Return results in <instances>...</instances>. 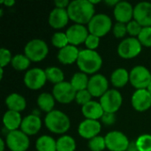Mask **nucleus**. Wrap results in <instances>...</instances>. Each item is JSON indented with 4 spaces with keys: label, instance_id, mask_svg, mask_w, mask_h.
Segmentation results:
<instances>
[{
    "label": "nucleus",
    "instance_id": "obj_25",
    "mask_svg": "<svg viewBox=\"0 0 151 151\" xmlns=\"http://www.w3.org/2000/svg\"><path fill=\"white\" fill-rule=\"evenodd\" d=\"M129 80H130L129 72L124 67H119L115 69L111 73L110 77L111 83L116 88H124L129 82Z\"/></svg>",
    "mask_w": 151,
    "mask_h": 151
},
{
    "label": "nucleus",
    "instance_id": "obj_4",
    "mask_svg": "<svg viewBox=\"0 0 151 151\" xmlns=\"http://www.w3.org/2000/svg\"><path fill=\"white\" fill-rule=\"evenodd\" d=\"M87 27L89 34L101 38L105 36L111 30H112L113 23L109 15L105 13H96Z\"/></svg>",
    "mask_w": 151,
    "mask_h": 151
},
{
    "label": "nucleus",
    "instance_id": "obj_21",
    "mask_svg": "<svg viewBox=\"0 0 151 151\" xmlns=\"http://www.w3.org/2000/svg\"><path fill=\"white\" fill-rule=\"evenodd\" d=\"M80 50H79L78 47L68 44L65 48L58 50L57 54V58L61 64L65 65H73L77 62Z\"/></svg>",
    "mask_w": 151,
    "mask_h": 151
},
{
    "label": "nucleus",
    "instance_id": "obj_39",
    "mask_svg": "<svg viewBox=\"0 0 151 151\" xmlns=\"http://www.w3.org/2000/svg\"><path fill=\"white\" fill-rule=\"evenodd\" d=\"M127 34L129 35V36L137 38L142 29V27L136 20L133 19L127 24Z\"/></svg>",
    "mask_w": 151,
    "mask_h": 151
},
{
    "label": "nucleus",
    "instance_id": "obj_2",
    "mask_svg": "<svg viewBox=\"0 0 151 151\" xmlns=\"http://www.w3.org/2000/svg\"><path fill=\"white\" fill-rule=\"evenodd\" d=\"M76 64L81 72L94 75L102 68L103 58L96 50L83 49L80 50Z\"/></svg>",
    "mask_w": 151,
    "mask_h": 151
},
{
    "label": "nucleus",
    "instance_id": "obj_9",
    "mask_svg": "<svg viewBox=\"0 0 151 151\" xmlns=\"http://www.w3.org/2000/svg\"><path fill=\"white\" fill-rule=\"evenodd\" d=\"M7 149L10 151H27L30 146L29 136L20 129L8 132L5 137Z\"/></svg>",
    "mask_w": 151,
    "mask_h": 151
},
{
    "label": "nucleus",
    "instance_id": "obj_24",
    "mask_svg": "<svg viewBox=\"0 0 151 151\" xmlns=\"http://www.w3.org/2000/svg\"><path fill=\"white\" fill-rule=\"evenodd\" d=\"M4 104L9 111H13L17 112L23 111L27 107L26 98L19 93H11L9 94L5 100Z\"/></svg>",
    "mask_w": 151,
    "mask_h": 151
},
{
    "label": "nucleus",
    "instance_id": "obj_3",
    "mask_svg": "<svg viewBox=\"0 0 151 151\" xmlns=\"http://www.w3.org/2000/svg\"><path fill=\"white\" fill-rule=\"evenodd\" d=\"M45 127L51 133L65 134L71 127V119L67 114L60 110H53L47 113L43 120Z\"/></svg>",
    "mask_w": 151,
    "mask_h": 151
},
{
    "label": "nucleus",
    "instance_id": "obj_28",
    "mask_svg": "<svg viewBox=\"0 0 151 151\" xmlns=\"http://www.w3.org/2000/svg\"><path fill=\"white\" fill-rule=\"evenodd\" d=\"M88 81H89V77L88 76V74L82 73V72H77L75 73L72 78H71V84L73 87V88L78 92L81 90H84L88 88Z\"/></svg>",
    "mask_w": 151,
    "mask_h": 151
},
{
    "label": "nucleus",
    "instance_id": "obj_20",
    "mask_svg": "<svg viewBox=\"0 0 151 151\" xmlns=\"http://www.w3.org/2000/svg\"><path fill=\"white\" fill-rule=\"evenodd\" d=\"M42 126V121L40 116L35 114H29L23 118L20 126V130L27 136H33L39 133Z\"/></svg>",
    "mask_w": 151,
    "mask_h": 151
},
{
    "label": "nucleus",
    "instance_id": "obj_26",
    "mask_svg": "<svg viewBox=\"0 0 151 151\" xmlns=\"http://www.w3.org/2000/svg\"><path fill=\"white\" fill-rule=\"evenodd\" d=\"M36 103L39 109L43 112H46V114L55 110L54 106L56 104V99L53 96L52 93L51 94L49 92L41 93L36 99Z\"/></svg>",
    "mask_w": 151,
    "mask_h": 151
},
{
    "label": "nucleus",
    "instance_id": "obj_37",
    "mask_svg": "<svg viewBox=\"0 0 151 151\" xmlns=\"http://www.w3.org/2000/svg\"><path fill=\"white\" fill-rule=\"evenodd\" d=\"M13 56L10 50L6 48L0 49V67L4 68L8 65H11Z\"/></svg>",
    "mask_w": 151,
    "mask_h": 151
},
{
    "label": "nucleus",
    "instance_id": "obj_42",
    "mask_svg": "<svg viewBox=\"0 0 151 151\" xmlns=\"http://www.w3.org/2000/svg\"><path fill=\"white\" fill-rule=\"evenodd\" d=\"M70 3H71V1H69V0H55L54 1V5L57 8L67 9Z\"/></svg>",
    "mask_w": 151,
    "mask_h": 151
},
{
    "label": "nucleus",
    "instance_id": "obj_6",
    "mask_svg": "<svg viewBox=\"0 0 151 151\" xmlns=\"http://www.w3.org/2000/svg\"><path fill=\"white\" fill-rule=\"evenodd\" d=\"M142 50V45L136 37H126L118 45L117 53L123 59H133Z\"/></svg>",
    "mask_w": 151,
    "mask_h": 151
},
{
    "label": "nucleus",
    "instance_id": "obj_30",
    "mask_svg": "<svg viewBox=\"0 0 151 151\" xmlns=\"http://www.w3.org/2000/svg\"><path fill=\"white\" fill-rule=\"evenodd\" d=\"M31 61L30 59L25 55V54H16L13 56L12 62H11V65L12 67L19 72L21 71H27L28 67L30 66Z\"/></svg>",
    "mask_w": 151,
    "mask_h": 151
},
{
    "label": "nucleus",
    "instance_id": "obj_34",
    "mask_svg": "<svg viewBox=\"0 0 151 151\" xmlns=\"http://www.w3.org/2000/svg\"><path fill=\"white\" fill-rule=\"evenodd\" d=\"M139 151H151V134H143L135 140Z\"/></svg>",
    "mask_w": 151,
    "mask_h": 151
},
{
    "label": "nucleus",
    "instance_id": "obj_36",
    "mask_svg": "<svg viewBox=\"0 0 151 151\" xmlns=\"http://www.w3.org/2000/svg\"><path fill=\"white\" fill-rule=\"evenodd\" d=\"M92 96L89 93V91L88 89H84V90H81L78 91L76 93V96H75V102L80 104L81 106L85 105L86 104L89 103L90 101H92Z\"/></svg>",
    "mask_w": 151,
    "mask_h": 151
},
{
    "label": "nucleus",
    "instance_id": "obj_17",
    "mask_svg": "<svg viewBox=\"0 0 151 151\" xmlns=\"http://www.w3.org/2000/svg\"><path fill=\"white\" fill-rule=\"evenodd\" d=\"M133 108L139 112L148 111L151 107V95L148 89H136L131 97Z\"/></svg>",
    "mask_w": 151,
    "mask_h": 151
},
{
    "label": "nucleus",
    "instance_id": "obj_11",
    "mask_svg": "<svg viewBox=\"0 0 151 151\" xmlns=\"http://www.w3.org/2000/svg\"><path fill=\"white\" fill-rule=\"evenodd\" d=\"M76 93L77 91L73 88L70 81H62L52 88V95L56 101L63 104H68L75 101Z\"/></svg>",
    "mask_w": 151,
    "mask_h": 151
},
{
    "label": "nucleus",
    "instance_id": "obj_12",
    "mask_svg": "<svg viewBox=\"0 0 151 151\" xmlns=\"http://www.w3.org/2000/svg\"><path fill=\"white\" fill-rule=\"evenodd\" d=\"M104 138L106 149L109 151H127L130 141L124 133L113 130L107 133Z\"/></svg>",
    "mask_w": 151,
    "mask_h": 151
},
{
    "label": "nucleus",
    "instance_id": "obj_22",
    "mask_svg": "<svg viewBox=\"0 0 151 151\" xmlns=\"http://www.w3.org/2000/svg\"><path fill=\"white\" fill-rule=\"evenodd\" d=\"M81 113L87 119L100 120L104 113V111L99 101L92 100L81 106Z\"/></svg>",
    "mask_w": 151,
    "mask_h": 151
},
{
    "label": "nucleus",
    "instance_id": "obj_7",
    "mask_svg": "<svg viewBox=\"0 0 151 151\" xmlns=\"http://www.w3.org/2000/svg\"><path fill=\"white\" fill-rule=\"evenodd\" d=\"M130 84L136 89H147L151 82V72L144 65H135L129 71Z\"/></svg>",
    "mask_w": 151,
    "mask_h": 151
},
{
    "label": "nucleus",
    "instance_id": "obj_19",
    "mask_svg": "<svg viewBox=\"0 0 151 151\" xmlns=\"http://www.w3.org/2000/svg\"><path fill=\"white\" fill-rule=\"evenodd\" d=\"M70 18L68 15L67 9H61L54 7L48 17L49 25L54 29H61L64 28L69 22Z\"/></svg>",
    "mask_w": 151,
    "mask_h": 151
},
{
    "label": "nucleus",
    "instance_id": "obj_10",
    "mask_svg": "<svg viewBox=\"0 0 151 151\" xmlns=\"http://www.w3.org/2000/svg\"><path fill=\"white\" fill-rule=\"evenodd\" d=\"M99 102L104 112L116 113L122 106L123 96L118 89L111 88L99 98Z\"/></svg>",
    "mask_w": 151,
    "mask_h": 151
},
{
    "label": "nucleus",
    "instance_id": "obj_45",
    "mask_svg": "<svg viewBox=\"0 0 151 151\" xmlns=\"http://www.w3.org/2000/svg\"><path fill=\"white\" fill-rule=\"evenodd\" d=\"M127 151H139L138 150V148H137V145H136L135 141L130 142V144H129V147L127 149Z\"/></svg>",
    "mask_w": 151,
    "mask_h": 151
},
{
    "label": "nucleus",
    "instance_id": "obj_16",
    "mask_svg": "<svg viewBox=\"0 0 151 151\" xmlns=\"http://www.w3.org/2000/svg\"><path fill=\"white\" fill-rule=\"evenodd\" d=\"M134 19L142 27H151V3L142 1L137 3L134 8Z\"/></svg>",
    "mask_w": 151,
    "mask_h": 151
},
{
    "label": "nucleus",
    "instance_id": "obj_31",
    "mask_svg": "<svg viewBox=\"0 0 151 151\" xmlns=\"http://www.w3.org/2000/svg\"><path fill=\"white\" fill-rule=\"evenodd\" d=\"M45 73L48 81L56 85L65 81V73L61 68L58 66H49L45 69Z\"/></svg>",
    "mask_w": 151,
    "mask_h": 151
},
{
    "label": "nucleus",
    "instance_id": "obj_40",
    "mask_svg": "<svg viewBox=\"0 0 151 151\" xmlns=\"http://www.w3.org/2000/svg\"><path fill=\"white\" fill-rule=\"evenodd\" d=\"M84 44L86 46V49L92 50H96V49L99 47V44H100V38L94 35L89 34L88 38L86 39Z\"/></svg>",
    "mask_w": 151,
    "mask_h": 151
},
{
    "label": "nucleus",
    "instance_id": "obj_49",
    "mask_svg": "<svg viewBox=\"0 0 151 151\" xmlns=\"http://www.w3.org/2000/svg\"><path fill=\"white\" fill-rule=\"evenodd\" d=\"M147 89H148V91L150 93V95H151V82L150 83V85H149V87L147 88Z\"/></svg>",
    "mask_w": 151,
    "mask_h": 151
},
{
    "label": "nucleus",
    "instance_id": "obj_46",
    "mask_svg": "<svg viewBox=\"0 0 151 151\" xmlns=\"http://www.w3.org/2000/svg\"><path fill=\"white\" fill-rule=\"evenodd\" d=\"M0 145H1L0 151H4V150H5V147L7 148V146H6V142H5V140H4L3 138H1V139H0Z\"/></svg>",
    "mask_w": 151,
    "mask_h": 151
},
{
    "label": "nucleus",
    "instance_id": "obj_33",
    "mask_svg": "<svg viewBox=\"0 0 151 151\" xmlns=\"http://www.w3.org/2000/svg\"><path fill=\"white\" fill-rule=\"evenodd\" d=\"M88 147L90 151H104L106 150L105 138L104 136L97 135L88 141Z\"/></svg>",
    "mask_w": 151,
    "mask_h": 151
},
{
    "label": "nucleus",
    "instance_id": "obj_47",
    "mask_svg": "<svg viewBox=\"0 0 151 151\" xmlns=\"http://www.w3.org/2000/svg\"><path fill=\"white\" fill-rule=\"evenodd\" d=\"M89 1L91 2V4H92L93 5H96V4H100V3H101L100 0H89Z\"/></svg>",
    "mask_w": 151,
    "mask_h": 151
},
{
    "label": "nucleus",
    "instance_id": "obj_23",
    "mask_svg": "<svg viewBox=\"0 0 151 151\" xmlns=\"http://www.w3.org/2000/svg\"><path fill=\"white\" fill-rule=\"evenodd\" d=\"M23 118L20 112L7 110L3 115V125L9 132L20 129Z\"/></svg>",
    "mask_w": 151,
    "mask_h": 151
},
{
    "label": "nucleus",
    "instance_id": "obj_44",
    "mask_svg": "<svg viewBox=\"0 0 151 151\" xmlns=\"http://www.w3.org/2000/svg\"><path fill=\"white\" fill-rule=\"evenodd\" d=\"M0 4H4L7 7H12V6H13L15 4V1L14 0H1Z\"/></svg>",
    "mask_w": 151,
    "mask_h": 151
},
{
    "label": "nucleus",
    "instance_id": "obj_29",
    "mask_svg": "<svg viewBox=\"0 0 151 151\" xmlns=\"http://www.w3.org/2000/svg\"><path fill=\"white\" fill-rule=\"evenodd\" d=\"M76 141L68 134H63L57 140V151H75Z\"/></svg>",
    "mask_w": 151,
    "mask_h": 151
},
{
    "label": "nucleus",
    "instance_id": "obj_41",
    "mask_svg": "<svg viewBox=\"0 0 151 151\" xmlns=\"http://www.w3.org/2000/svg\"><path fill=\"white\" fill-rule=\"evenodd\" d=\"M116 114L115 113H109V112H104L103 117L100 119V122L105 126H112L116 122Z\"/></svg>",
    "mask_w": 151,
    "mask_h": 151
},
{
    "label": "nucleus",
    "instance_id": "obj_32",
    "mask_svg": "<svg viewBox=\"0 0 151 151\" xmlns=\"http://www.w3.org/2000/svg\"><path fill=\"white\" fill-rule=\"evenodd\" d=\"M50 42H51V44L54 47L58 48V50L63 49L69 44V41H68L65 32H61V31L55 32L51 36Z\"/></svg>",
    "mask_w": 151,
    "mask_h": 151
},
{
    "label": "nucleus",
    "instance_id": "obj_48",
    "mask_svg": "<svg viewBox=\"0 0 151 151\" xmlns=\"http://www.w3.org/2000/svg\"><path fill=\"white\" fill-rule=\"evenodd\" d=\"M4 78V68L0 67V79L2 80Z\"/></svg>",
    "mask_w": 151,
    "mask_h": 151
},
{
    "label": "nucleus",
    "instance_id": "obj_18",
    "mask_svg": "<svg viewBox=\"0 0 151 151\" xmlns=\"http://www.w3.org/2000/svg\"><path fill=\"white\" fill-rule=\"evenodd\" d=\"M133 4L127 1H119L113 8V15L117 22L127 24L134 19Z\"/></svg>",
    "mask_w": 151,
    "mask_h": 151
},
{
    "label": "nucleus",
    "instance_id": "obj_38",
    "mask_svg": "<svg viewBox=\"0 0 151 151\" xmlns=\"http://www.w3.org/2000/svg\"><path fill=\"white\" fill-rule=\"evenodd\" d=\"M112 32L113 35L118 38V39H122L126 38V35L127 34V24L125 23H120V22H116L113 25L112 27Z\"/></svg>",
    "mask_w": 151,
    "mask_h": 151
},
{
    "label": "nucleus",
    "instance_id": "obj_14",
    "mask_svg": "<svg viewBox=\"0 0 151 151\" xmlns=\"http://www.w3.org/2000/svg\"><path fill=\"white\" fill-rule=\"evenodd\" d=\"M65 34L67 35L69 44L77 47L82 43H85V41L89 35V31L88 27L85 25L73 24L66 29Z\"/></svg>",
    "mask_w": 151,
    "mask_h": 151
},
{
    "label": "nucleus",
    "instance_id": "obj_5",
    "mask_svg": "<svg viewBox=\"0 0 151 151\" xmlns=\"http://www.w3.org/2000/svg\"><path fill=\"white\" fill-rule=\"evenodd\" d=\"M24 54L31 62H41L48 56L49 46L44 40L35 38L26 43Z\"/></svg>",
    "mask_w": 151,
    "mask_h": 151
},
{
    "label": "nucleus",
    "instance_id": "obj_35",
    "mask_svg": "<svg viewBox=\"0 0 151 151\" xmlns=\"http://www.w3.org/2000/svg\"><path fill=\"white\" fill-rule=\"evenodd\" d=\"M137 38L142 46L148 48L151 47V27H142Z\"/></svg>",
    "mask_w": 151,
    "mask_h": 151
},
{
    "label": "nucleus",
    "instance_id": "obj_8",
    "mask_svg": "<svg viewBox=\"0 0 151 151\" xmlns=\"http://www.w3.org/2000/svg\"><path fill=\"white\" fill-rule=\"evenodd\" d=\"M25 86L31 90H39L48 81L45 70L40 67H34L28 69L23 77Z\"/></svg>",
    "mask_w": 151,
    "mask_h": 151
},
{
    "label": "nucleus",
    "instance_id": "obj_15",
    "mask_svg": "<svg viewBox=\"0 0 151 151\" xmlns=\"http://www.w3.org/2000/svg\"><path fill=\"white\" fill-rule=\"evenodd\" d=\"M77 131L81 138L89 141L100 134L102 131V123L99 120L85 119L79 124Z\"/></svg>",
    "mask_w": 151,
    "mask_h": 151
},
{
    "label": "nucleus",
    "instance_id": "obj_27",
    "mask_svg": "<svg viewBox=\"0 0 151 151\" xmlns=\"http://www.w3.org/2000/svg\"><path fill=\"white\" fill-rule=\"evenodd\" d=\"M37 151H57V140L48 134L41 135L35 142Z\"/></svg>",
    "mask_w": 151,
    "mask_h": 151
},
{
    "label": "nucleus",
    "instance_id": "obj_13",
    "mask_svg": "<svg viewBox=\"0 0 151 151\" xmlns=\"http://www.w3.org/2000/svg\"><path fill=\"white\" fill-rule=\"evenodd\" d=\"M93 97H102L109 90V81L102 73H96L89 77L87 88Z\"/></svg>",
    "mask_w": 151,
    "mask_h": 151
},
{
    "label": "nucleus",
    "instance_id": "obj_43",
    "mask_svg": "<svg viewBox=\"0 0 151 151\" xmlns=\"http://www.w3.org/2000/svg\"><path fill=\"white\" fill-rule=\"evenodd\" d=\"M119 2V0H104V3L107 6H109V7H113V8L117 5V4H118Z\"/></svg>",
    "mask_w": 151,
    "mask_h": 151
},
{
    "label": "nucleus",
    "instance_id": "obj_1",
    "mask_svg": "<svg viewBox=\"0 0 151 151\" xmlns=\"http://www.w3.org/2000/svg\"><path fill=\"white\" fill-rule=\"evenodd\" d=\"M70 20L74 24L88 25L96 14L95 5L89 0H73L67 7Z\"/></svg>",
    "mask_w": 151,
    "mask_h": 151
}]
</instances>
